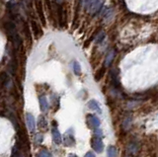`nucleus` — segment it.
Listing matches in <instances>:
<instances>
[{
    "instance_id": "nucleus-16",
    "label": "nucleus",
    "mask_w": 158,
    "mask_h": 157,
    "mask_svg": "<svg viewBox=\"0 0 158 157\" xmlns=\"http://www.w3.org/2000/svg\"><path fill=\"white\" fill-rule=\"evenodd\" d=\"M105 71H106L105 66L101 67L99 70H97V73L95 74V80H96V81H99V80H101V78H103V76L105 74Z\"/></svg>"
},
{
    "instance_id": "nucleus-17",
    "label": "nucleus",
    "mask_w": 158,
    "mask_h": 157,
    "mask_svg": "<svg viewBox=\"0 0 158 157\" xmlns=\"http://www.w3.org/2000/svg\"><path fill=\"white\" fill-rule=\"evenodd\" d=\"M113 13H114L113 9L108 7V8L105 9L104 12H103V18H105V19H109V18H111L113 16Z\"/></svg>"
},
{
    "instance_id": "nucleus-22",
    "label": "nucleus",
    "mask_w": 158,
    "mask_h": 157,
    "mask_svg": "<svg viewBox=\"0 0 158 157\" xmlns=\"http://www.w3.org/2000/svg\"><path fill=\"white\" fill-rule=\"evenodd\" d=\"M85 157H96V156H95V154L93 153V152H87Z\"/></svg>"
},
{
    "instance_id": "nucleus-19",
    "label": "nucleus",
    "mask_w": 158,
    "mask_h": 157,
    "mask_svg": "<svg viewBox=\"0 0 158 157\" xmlns=\"http://www.w3.org/2000/svg\"><path fill=\"white\" fill-rule=\"evenodd\" d=\"M73 72L76 75H80L81 74V67L79 65V63L77 61L73 62Z\"/></svg>"
},
{
    "instance_id": "nucleus-9",
    "label": "nucleus",
    "mask_w": 158,
    "mask_h": 157,
    "mask_svg": "<svg viewBox=\"0 0 158 157\" xmlns=\"http://www.w3.org/2000/svg\"><path fill=\"white\" fill-rule=\"evenodd\" d=\"M21 148H22V145L20 142H17L16 144L14 145L12 149V153H11V157H21Z\"/></svg>"
},
{
    "instance_id": "nucleus-15",
    "label": "nucleus",
    "mask_w": 158,
    "mask_h": 157,
    "mask_svg": "<svg viewBox=\"0 0 158 157\" xmlns=\"http://www.w3.org/2000/svg\"><path fill=\"white\" fill-rule=\"evenodd\" d=\"M8 82V75L5 72H2L0 74V88L5 86Z\"/></svg>"
},
{
    "instance_id": "nucleus-5",
    "label": "nucleus",
    "mask_w": 158,
    "mask_h": 157,
    "mask_svg": "<svg viewBox=\"0 0 158 157\" xmlns=\"http://www.w3.org/2000/svg\"><path fill=\"white\" fill-rule=\"evenodd\" d=\"M26 122H27L28 128L30 129L31 132H34L35 129H36V121L32 114L27 113L26 114Z\"/></svg>"
},
{
    "instance_id": "nucleus-12",
    "label": "nucleus",
    "mask_w": 158,
    "mask_h": 157,
    "mask_svg": "<svg viewBox=\"0 0 158 157\" xmlns=\"http://www.w3.org/2000/svg\"><path fill=\"white\" fill-rule=\"evenodd\" d=\"M88 107L90 108L91 110L98 112L99 114L102 113V111H101V107H100V105L98 104L97 101H95V100H91V101H89V103H88Z\"/></svg>"
},
{
    "instance_id": "nucleus-4",
    "label": "nucleus",
    "mask_w": 158,
    "mask_h": 157,
    "mask_svg": "<svg viewBox=\"0 0 158 157\" xmlns=\"http://www.w3.org/2000/svg\"><path fill=\"white\" fill-rule=\"evenodd\" d=\"M91 145L97 153H101L104 149L103 141H102V140H101V137H99V136H95L94 138H92Z\"/></svg>"
},
{
    "instance_id": "nucleus-1",
    "label": "nucleus",
    "mask_w": 158,
    "mask_h": 157,
    "mask_svg": "<svg viewBox=\"0 0 158 157\" xmlns=\"http://www.w3.org/2000/svg\"><path fill=\"white\" fill-rule=\"evenodd\" d=\"M83 3L86 4L85 8L87 9V11H89L91 14H97L101 10V8H102L104 2L103 1H85Z\"/></svg>"
},
{
    "instance_id": "nucleus-13",
    "label": "nucleus",
    "mask_w": 158,
    "mask_h": 157,
    "mask_svg": "<svg viewBox=\"0 0 158 157\" xmlns=\"http://www.w3.org/2000/svg\"><path fill=\"white\" fill-rule=\"evenodd\" d=\"M115 53H116L115 51H111L108 53L106 58H105V66H110L112 64L114 58H115Z\"/></svg>"
},
{
    "instance_id": "nucleus-18",
    "label": "nucleus",
    "mask_w": 158,
    "mask_h": 157,
    "mask_svg": "<svg viewBox=\"0 0 158 157\" xmlns=\"http://www.w3.org/2000/svg\"><path fill=\"white\" fill-rule=\"evenodd\" d=\"M108 156L109 157H117L118 156V151L115 146H110L108 148Z\"/></svg>"
},
{
    "instance_id": "nucleus-14",
    "label": "nucleus",
    "mask_w": 158,
    "mask_h": 157,
    "mask_svg": "<svg viewBox=\"0 0 158 157\" xmlns=\"http://www.w3.org/2000/svg\"><path fill=\"white\" fill-rule=\"evenodd\" d=\"M38 127H39L40 129H43V131H45V129L47 128V120L45 119V117H43V116H41L39 118Z\"/></svg>"
},
{
    "instance_id": "nucleus-20",
    "label": "nucleus",
    "mask_w": 158,
    "mask_h": 157,
    "mask_svg": "<svg viewBox=\"0 0 158 157\" xmlns=\"http://www.w3.org/2000/svg\"><path fill=\"white\" fill-rule=\"evenodd\" d=\"M38 157H51V154L47 150H45V149H43V150H41V151H40V153H39Z\"/></svg>"
},
{
    "instance_id": "nucleus-7",
    "label": "nucleus",
    "mask_w": 158,
    "mask_h": 157,
    "mask_svg": "<svg viewBox=\"0 0 158 157\" xmlns=\"http://www.w3.org/2000/svg\"><path fill=\"white\" fill-rule=\"evenodd\" d=\"M63 144L65 146H72L75 144V140L71 133H69L68 132L65 133V136L63 137Z\"/></svg>"
},
{
    "instance_id": "nucleus-3",
    "label": "nucleus",
    "mask_w": 158,
    "mask_h": 157,
    "mask_svg": "<svg viewBox=\"0 0 158 157\" xmlns=\"http://www.w3.org/2000/svg\"><path fill=\"white\" fill-rule=\"evenodd\" d=\"M138 152V144L137 142H130L126 147V157H135Z\"/></svg>"
},
{
    "instance_id": "nucleus-23",
    "label": "nucleus",
    "mask_w": 158,
    "mask_h": 157,
    "mask_svg": "<svg viewBox=\"0 0 158 157\" xmlns=\"http://www.w3.org/2000/svg\"><path fill=\"white\" fill-rule=\"evenodd\" d=\"M68 157H77V155L76 154H69Z\"/></svg>"
},
{
    "instance_id": "nucleus-21",
    "label": "nucleus",
    "mask_w": 158,
    "mask_h": 157,
    "mask_svg": "<svg viewBox=\"0 0 158 157\" xmlns=\"http://www.w3.org/2000/svg\"><path fill=\"white\" fill-rule=\"evenodd\" d=\"M105 36H106V35H105V33H100L98 36H97V38H96V43H101V42H103V40L105 39Z\"/></svg>"
},
{
    "instance_id": "nucleus-6",
    "label": "nucleus",
    "mask_w": 158,
    "mask_h": 157,
    "mask_svg": "<svg viewBox=\"0 0 158 157\" xmlns=\"http://www.w3.org/2000/svg\"><path fill=\"white\" fill-rule=\"evenodd\" d=\"M51 136H52V140H54V142L55 144H60V143L62 142V137H61V134L56 127H52Z\"/></svg>"
},
{
    "instance_id": "nucleus-11",
    "label": "nucleus",
    "mask_w": 158,
    "mask_h": 157,
    "mask_svg": "<svg viewBox=\"0 0 158 157\" xmlns=\"http://www.w3.org/2000/svg\"><path fill=\"white\" fill-rule=\"evenodd\" d=\"M31 26H32V31H33V33H34V35H35V37L38 38L40 35H42V30H41V28H40V27L38 26V24H37L36 21H34V20L31 21Z\"/></svg>"
},
{
    "instance_id": "nucleus-10",
    "label": "nucleus",
    "mask_w": 158,
    "mask_h": 157,
    "mask_svg": "<svg viewBox=\"0 0 158 157\" xmlns=\"http://www.w3.org/2000/svg\"><path fill=\"white\" fill-rule=\"evenodd\" d=\"M40 102V108H41L42 112H46L49 108V102H47V99L45 96H41L39 99Z\"/></svg>"
},
{
    "instance_id": "nucleus-8",
    "label": "nucleus",
    "mask_w": 158,
    "mask_h": 157,
    "mask_svg": "<svg viewBox=\"0 0 158 157\" xmlns=\"http://www.w3.org/2000/svg\"><path fill=\"white\" fill-rule=\"evenodd\" d=\"M36 5H37V11H38L40 19H41L43 25L45 26L46 25V18H45V14H43V4L40 1H36Z\"/></svg>"
},
{
    "instance_id": "nucleus-2",
    "label": "nucleus",
    "mask_w": 158,
    "mask_h": 157,
    "mask_svg": "<svg viewBox=\"0 0 158 157\" xmlns=\"http://www.w3.org/2000/svg\"><path fill=\"white\" fill-rule=\"evenodd\" d=\"M87 124L92 129H99V127L101 124V122L99 118L95 115H88L87 116Z\"/></svg>"
}]
</instances>
